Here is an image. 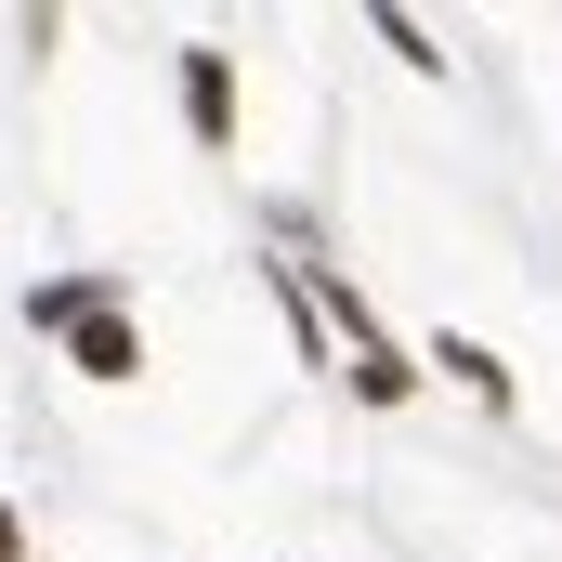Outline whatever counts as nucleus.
<instances>
[{
  "label": "nucleus",
  "mask_w": 562,
  "mask_h": 562,
  "mask_svg": "<svg viewBox=\"0 0 562 562\" xmlns=\"http://www.w3.org/2000/svg\"><path fill=\"white\" fill-rule=\"evenodd\" d=\"M183 105H196V132H210V144L236 132V79H223V53H183Z\"/></svg>",
  "instance_id": "obj_1"
},
{
  "label": "nucleus",
  "mask_w": 562,
  "mask_h": 562,
  "mask_svg": "<svg viewBox=\"0 0 562 562\" xmlns=\"http://www.w3.org/2000/svg\"><path fill=\"white\" fill-rule=\"evenodd\" d=\"M431 367H458V380H471V393H484V406H510V380H497V353H471V340H445V353H431Z\"/></svg>",
  "instance_id": "obj_2"
},
{
  "label": "nucleus",
  "mask_w": 562,
  "mask_h": 562,
  "mask_svg": "<svg viewBox=\"0 0 562 562\" xmlns=\"http://www.w3.org/2000/svg\"><path fill=\"white\" fill-rule=\"evenodd\" d=\"M0 562H13V510H0Z\"/></svg>",
  "instance_id": "obj_3"
}]
</instances>
